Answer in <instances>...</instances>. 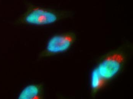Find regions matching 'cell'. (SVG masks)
Masks as SVG:
<instances>
[{
  "label": "cell",
  "mask_w": 133,
  "mask_h": 99,
  "mask_svg": "<svg viewBox=\"0 0 133 99\" xmlns=\"http://www.w3.org/2000/svg\"><path fill=\"white\" fill-rule=\"evenodd\" d=\"M25 4L26 9L17 20V24L45 26L68 18L72 15V12L69 10L49 9L29 2H26Z\"/></svg>",
  "instance_id": "obj_1"
},
{
  "label": "cell",
  "mask_w": 133,
  "mask_h": 99,
  "mask_svg": "<svg viewBox=\"0 0 133 99\" xmlns=\"http://www.w3.org/2000/svg\"><path fill=\"white\" fill-rule=\"evenodd\" d=\"M76 35L68 32L52 35L47 41L45 48L39 54V58L51 57L66 52L76 40Z\"/></svg>",
  "instance_id": "obj_2"
},
{
  "label": "cell",
  "mask_w": 133,
  "mask_h": 99,
  "mask_svg": "<svg viewBox=\"0 0 133 99\" xmlns=\"http://www.w3.org/2000/svg\"><path fill=\"white\" fill-rule=\"evenodd\" d=\"M124 61L123 55L119 53H114L106 57L96 68L101 76L107 81L117 74Z\"/></svg>",
  "instance_id": "obj_3"
},
{
  "label": "cell",
  "mask_w": 133,
  "mask_h": 99,
  "mask_svg": "<svg viewBox=\"0 0 133 99\" xmlns=\"http://www.w3.org/2000/svg\"><path fill=\"white\" fill-rule=\"evenodd\" d=\"M44 98L43 83H31L24 87L19 93L18 99H43Z\"/></svg>",
  "instance_id": "obj_4"
},
{
  "label": "cell",
  "mask_w": 133,
  "mask_h": 99,
  "mask_svg": "<svg viewBox=\"0 0 133 99\" xmlns=\"http://www.w3.org/2000/svg\"><path fill=\"white\" fill-rule=\"evenodd\" d=\"M107 81L99 74L96 68L92 71L91 75V86L93 91H97L102 88Z\"/></svg>",
  "instance_id": "obj_5"
}]
</instances>
